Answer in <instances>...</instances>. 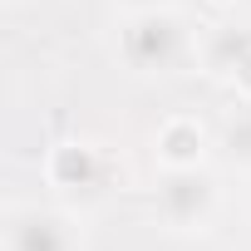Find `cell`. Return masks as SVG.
<instances>
[{"label": "cell", "instance_id": "ba28073f", "mask_svg": "<svg viewBox=\"0 0 251 251\" xmlns=\"http://www.w3.org/2000/svg\"><path fill=\"white\" fill-rule=\"evenodd\" d=\"M226 84L236 89V99H241V103H251V50H246V59L231 69V79H226Z\"/></svg>", "mask_w": 251, "mask_h": 251}, {"label": "cell", "instance_id": "9c48e42d", "mask_svg": "<svg viewBox=\"0 0 251 251\" xmlns=\"http://www.w3.org/2000/svg\"><path fill=\"white\" fill-rule=\"evenodd\" d=\"M128 15H138V10H163V5H173V0H118Z\"/></svg>", "mask_w": 251, "mask_h": 251}, {"label": "cell", "instance_id": "277c9868", "mask_svg": "<svg viewBox=\"0 0 251 251\" xmlns=\"http://www.w3.org/2000/svg\"><path fill=\"white\" fill-rule=\"evenodd\" d=\"M103 173L108 168H103V153L94 143H54L45 158V177L59 192H94L103 182Z\"/></svg>", "mask_w": 251, "mask_h": 251}, {"label": "cell", "instance_id": "3957f363", "mask_svg": "<svg viewBox=\"0 0 251 251\" xmlns=\"http://www.w3.org/2000/svg\"><path fill=\"white\" fill-rule=\"evenodd\" d=\"M5 251H79V231H74L69 217H59V212L25 207V212L10 217Z\"/></svg>", "mask_w": 251, "mask_h": 251}, {"label": "cell", "instance_id": "8992f818", "mask_svg": "<svg viewBox=\"0 0 251 251\" xmlns=\"http://www.w3.org/2000/svg\"><path fill=\"white\" fill-rule=\"evenodd\" d=\"M246 50H251V30L217 25V30H207V40L197 45V59H202V69H207L212 79H231V69L246 59Z\"/></svg>", "mask_w": 251, "mask_h": 251}, {"label": "cell", "instance_id": "52a82bcc", "mask_svg": "<svg viewBox=\"0 0 251 251\" xmlns=\"http://www.w3.org/2000/svg\"><path fill=\"white\" fill-rule=\"evenodd\" d=\"M222 153L231 158V168H246V173H251V103L226 118V128H222Z\"/></svg>", "mask_w": 251, "mask_h": 251}, {"label": "cell", "instance_id": "7a4b0ae2", "mask_svg": "<svg viewBox=\"0 0 251 251\" xmlns=\"http://www.w3.org/2000/svg\"><path fill=\"white\" fill-rule=\"evenodd\" d=\"M158 212L177 231H202L217 212V182L207 168H163L158 182Z\"/></svg>", "mask_w": 251, "mask_h": 251}, {"label": "cell", "instance_id": "30bf717a", "mask_svg": "<svg viewBox=\"0 0 251 251\" xmlns=\"http://www.w3.org/2000/svg\"><path fill=\"white\" fill-rule=\"evenodd\" d=\"M207 5H212V10H231V5H236V0H207Z\"/></svg>", "mask_w": 251, "mask_h": 251}, {"label": "cell", "instance_id": "5b68a950", "mask_svg": "<svg viewBox=\"0 0 251 251\" xmlns=\"http://www.w3.org/2000/svg\"><path fill=\"white\" fill-rule=\"evenodd\" d=\"M153 148H158V163L163 168H202V158H207V128L197 118L177 113V118H168L158 128Z\"/></svg>", "mask_w": 251, "mask_h": 251}, {"label": "cell", "instance_id": "6da1fadb", "mask_svg": "<svg viewBox=\"0 0 251 251\" xmlns=\"http://www.w3.org/2000/svg\"><path fill=\"white\" fill-rule=\"evenodd\" d=\"M187 50H192V40H187V25H182V15L173 5L138 10L118 30V54L138 74H168V69H177L187 59Z\"/></svg>", "mask_w": 251, "mask_h": 251}]
</instances>
